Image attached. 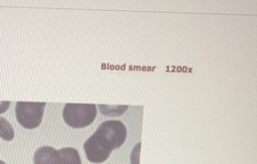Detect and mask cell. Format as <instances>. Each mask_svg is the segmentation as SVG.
I'll return each instance as SVG.
<instances>
[{
	"mask_svg": "<svg viewBox=\"0 0 257 164\" xmlns=\"http://www.w3.org/2000/svg\"><path fill=\"white\" fill-rule=\"evenodd\" d=\"M126 138V128L121 121H105L83 145L87 160L94 164L105 162L113 150L122 146Z\"/></svg>",
	"mask_w": 257,
	"mask_h": 164,
	"instance_id": "1",
	"label": "cell"
},
{
	"mask_svg": "<svg viewBox=\"0 0 257 164\" xmlns=\"http://www.w3.org/2000/svg\"><path fill=\"white\" fill-rule=\"evenodd\" d=\"M34 164H82L79 152L66 147L56 150L53 147L43 146L34 156Z\"/></svg>",
	"mask_w": 257,
	"mask_h": 164,
	"instance_id": "2",
	"label": "cell"
},
{
	"mask_svg": "<svg viewBox=\"0 0 257 164\" xmlns=\"http://www.w3.org/2000/svg\"><path fill=\"white\" fill-rule=\"evenodd\" d=\"M96 114L95 104H67L63 110L64 120L67 126L74 128L90 126L96 119Z\"/></svg>",
	"mask_w": 257,
	"mask_h": 164,
	"instance_id": "3",
	"label": "cell"
},
{
	"mask_svg": "<svg viewBox=\"0 0 257 164\" xmlns=\"http://www.w3.org/2000/svg\"><path fill=\"white\" fill-rule=\"evenodd\" d=\"M46 102H18L16 106V117L22 127L33 130L39 127L44 116Z\"/></svg>",
	"mask_w": 257,
	"mask_h": 164,
	"instance_id": "4",
	"label": "cell"
},
{
	"mask_svg": "<svg viewBox=\"0 0 257 164\" xmlns=\"http://www.w3.org/2000/svg\"><path fill=\"white\" fill-rule=\"evenodd\" d=\"M15 136L14 127L9 123L7 120L0 116V138L3 140L10 142L14 140Z\"/></svg>",
	"mask_w": 257,
	"mask_h": 164,
	"instance_id": "5",
	"label": "cell"
},
{
	"mask_svg": "<svg viewBox=\"0 0 257 164\" xmlns=\"http://www.w3.org/2000/svg\"><path fill=\"white\" fill-rule=\"evenodd\" d=\"M99 108H100V112L103 114L109 116L111 112H115L117 116H120V114H123L127 110L128 106H109L107 105H99Z\"/></svg>",
	"mask_w": 257,
	"mask_h": 164,
	"instance_id": "6",
	"label": "cell"
},
{
	"mask_svg": "<svg viewBox=\"0 0 257 164\" xmlns=\"http://www.w3.org/2000/svg\"><path fill=\"white\" fill-rule=\"evenodd\" d=\"M11 104V102L0 101V114L5 113Z\"/></svg>",
	"mask_w": 257,
	"mask_h": 164,
	"instance_id": "7",
	"label": "cell"
},
{
	"mask_svg": "<svg viewBox=\"0 0 257 164\" xmlns=\"http://www.w3.org/2000/svg\"><path fill=\"white\" fill-rule=\"evenodd\" d=\"M0 164H5V162H4V161H2V160H0Z\"/></svg>",
	"mask_w": 257,
	"mask_h": 164,
	"instance_id": "8",
	"label": "cell"
}]
</instances>
